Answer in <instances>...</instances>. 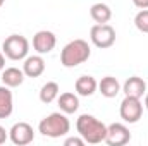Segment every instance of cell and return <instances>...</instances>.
I'll list each match as a JSON object with an SVG mask.
<instances>
[{"label": "cell", "instance_id": "10", "mask_svg": "<svg viewBox=\"0 0 148 146\" xmlns=\"http://www.w3.org/2000/svg\"><path fill=\"white\" fill-rule=\"evenodd\" d=\"M122 91H124L126 96L141 98V96H145V93H147V83H145L141 77H138V76H131V77L126 79V83H124V86H122Z\"/></svg>", "mask_w": 148, "mask_h": 146}, {"label": "cell", "instance_id": "14", "mask_svg": "<svg viewBox=\"0 0 148 146\" xmlns=\"http://www.w3.org/2000/svg\"><path fill=\"white\" fill-rule=\"evenodd\" d=\"M98 91L102 93V96L105 98H115L121 93V83L117 81V77L105 76L102 77V81L98 83Z\"/></svg>", "mask_w": 148, "mask_h": 146}, {"label": "cell", "instance_id": "23", "mask_svg": "<svg viewBox=\"0 0 148 146\" xmlns=\"http://www.w3.org/2000/svg\"><path fill=\"white\" fill-rule=\"evenodd\" d=\"M5 69V55H3V52H0V71H3Z\"/></svg>", "mask_w": 148, "mask_h": 146}, {"label": "cell", "instance_id": "6", "mask_svg": "<svg viewBox=\"0 0 148 146\" xmlns=\"http://www.w3.org/2000/svg\"><path fill=\"white\" fill-rule=\"evenodd\" d=\"M90 38L97 48L105 50L115 43V29L110 24H95L90 31Z\"/></svg>", "mask_w": 148, "mask_h": 146}, {"label": "cell", "instance_id": "8", "mask_svg": "<svg viewBox=\"0 0 148 146\" xmlns=\"http://www.w3.org/2000/svg\"><path fill=\"white\" fill-rule=\"evenodd\" d=\"M131 141V132L129 129L121 124V122H114L110 126H107V138L105 143L109 146H124Z\"/></svg>", "mask_w": 148, "mask_h": 146}, {"label": "cell", "instance_id": "3", "mask_svg": "<svg viewBox=\"0 0 148 146\" xmlns=\"http://www.w3.org/2000/svg\"><path fill=\"white\" fill-rule=\"evenodd\" d=\"M69 129H71V122L64 112H53V113L47 115L45 119H41V122L38 124V131L43 136L52 138V139L66 136L69 132Z\"/></svg>", "mask_w": 148, "mask_h": 146}, {"label": "cell", "instance_id": "18", "mask_svg": "<svg viewBox=\"0 0 148 146\" xmlns=\"http://www.w3.org/2000/svg\"><path fill=\"white\" fill-rule=\"evenodd\" d=\"M59 95H60V88H59V84L55 83V81H48V83H45L43 86H41V89H40V100L43 102V103H52V102H55L57 98H59Z\"/></svg>", "mask_w": 148, "mask_h": 146}, {"label": "cell", "instance_id": "9", "mask_svg": "<svg viewBox=\"0 0 148 146\" xmlns=\"http://www.w3.org/2000/svg\"><path fill=\"white\" fill-rule=\"evenodd\" d=\"M55 45H57V36L52 31L41 29V31H38L36 35L33 36V48L36 50V53H40V55L50 53L55 48Z\"/></svg>", "mask_w": 148, "mask_h": 146}, {"label": "cell", "instance_id": "12", "mask_svg": "<svg viewBox=\"0 0 148 146\" xmlns=\"http://www.w3.org/2000/svg\"><path fill=\"white\" fill-rule=\"evenodd\" d=\"M74 89L79 96H91L98 89V83L93 76H81L74 83Z\"/></svg>", "mask_w": 148, "mask_h": 146}, {"label": "cell", "instance_id": "24", "mask_svg": "<svg viewBox=\"0 0 148 146\" xmlns=\"http://www.w3.org/2000/svg\"><path fill=\"white\" fill-rule=\"evenodd\" d=\"M145 108L148 110V93H145Z\"/></svg>", "mask_w": 148, "mask_h": 146}, {"label": "cell", "instance_id": "7", "mask_svg": "<svg viewBox=\"0 0 148 146\" xmlns=\"http://www.w3.org/2000/svg\"><path fill=\"white\" fill-rule=\"evenodd\" d=\"M9 139L16 146H26L33 143L35 139V131L28 122H17L10 127L9 131Z\"/></svg>", "mask_w": 148, "mask_h": 146}, {"label": "cell", "instance_id": "21", "mask_svg": "<svg viewBox=\"0 0 148 146\" xmlns=\"http://www.w3.org/2000/svg\"><path fill=\"white\" fill-rule=\"evenodd\" d=\"M7 138H9V131H5V127L0 126V145H3L7 141Z\"/></svg>", "mask_w": 148, "mask_h": 146}, {"label": "cell", "instance_id": "4", "mask_svg": "<svg viewBox=\"0 0 148 146\" xmlns=\"http://www.w3.org/2000/svg\"><path fill=\"white\" fill-rule=\"evenodd\" d=\"M2 52L10 60H24L29 52V41L23 35H10L3 40Z\"/></svg>", "mask_w": 148, "mask_h": 146}, {"label": "cell", "instance_id": "15", "mask_svg": "<svg viewBox=\"0 0 148 146\" xmlns=\"http://www.w3.org/2000/svg\"><path fill=\"white\" fill-rule=\"evenodd\" d=\"M14 110V98H12V91L9 86H0V119H7L10 117Z\"/></svg>", "mask_w": 148, "mask_h": 146}, {"label": "cell", "instance_id": "16", "mask_svg": "<svg viewBox=\"0 0 148 146\" xmlns=\"http://www.w3.org/2000/svg\"><path fill=\"white\" fill-rule=\"evenodd\" d=\"M90 16L91 19L97 23V24H107L112 19V9L107 5V3H93L91 9H90Z\"/></svg>", "mask_w": 148, "mask_h": 146}, {"label": "cell", "instance_id": "20", "mask_svg": "<svg viewBox=\"0 0 148 146\" xmlns=\"http://www.w3.org/2000/svg\"><path fill=\"white\" fill-rule=\"evenodd\" d=\"M84 145V139L79 136V138H67L64 141V146H83Z\"/></svg>", "mask_w": 148, "mask_h": 146}, {"label": "cell", "instance_id": "25", "mask_svg": "<svg viewBox=\"0 0 148 146\" xmlns=\"http://www.w3.org/2000/svg\"><path fill=\"white\" fill-rule=\"evenodd\" d=\"M3 3H5V0H0V7H2V5H3Z\"/></svg>", "mask_w": 148, "mask_h": 146}, {"label": "cell", "instance_id": "17", "mask_svg": "<svg viewBox=\"0 0 148 146\" xmlns=\"http://www.w3.org/2000/svg\"><path fill=\"white\" fill-rule=\"evenodd\" d=\"M57 103H59V108H60V112H64L66 115L74 113V112H77V108H79V98H77V95L69 93V91H67V93L59 95Z\"/></svg>", "mask_w": 148, "mask_h": 146}, {"label": "cell", "instance_id": "19", "mask_svg": "<svg viewBox=\"0 0 148 146\" xmlns=\"http://www.w3.org/2000/svg\"><path fill=\"white\" fill-rule=\"evenodd\" d=\"M134 26H136L138 31L148 33V9H141L134 16Z\"/></svg>", "mask_w": 148, "mask_h": 146}, {"label": "cell", "instance_id": "11", "mask_svg": "<svg viewBox=\"0 0 148 146\" xmlns=\"http://www.w3.org/2000/svg\"><path fill=\"white\" fill-rule=\"evenodd\" d=\"M23 71L26 74V77H40L45 72V60H43V57L40 53L26 57L24 64H23Z\"/></svg>", "mask_w": 148, "mask_h": 146}, {"label": "cell", "instance_id": "5", "mask_svg": "<svg viewBox=\"0 0 148 146\" xmlns=\"http://www.w3.org/2000/svg\"><path fill=\"white\" fill-rule=\"evenodd\" d=\"M119 115L126 124H136L143 115L141 98L124 96V100L121 102V107H119Z\"/></svg>", "mask_w": 148, "mask_h": 146}, {"label": "cell", "instance_id": "1", "mask_svg": "<svg viewBox=\"0 0 148 146\" xmlns=\"http://www.w3.org/2000/svg\"><path fill=\"white\" fill-rule=\"evenodd\" d=\"M76 129H77V134L84 139V143H90V145L103 143L107 138V126L90 113L79 115V119L76 120Z\"/></svg>", "mask_w": 148, "mask_h": 146}, {"label": "cell", "instance_id": "13", "mask_svg": "<svg viewBox=\"0 0 148 146\" xmlns=\"http://www.w3.org/2000/svg\"><path fill=\"white\" fill-rule=\"evenodd\" d=\"M24 77L26 74L23 69H17V67H7L2 71V83L9 88H17L24 83Z\"/></svg>", "mask_w": 148, "mask_h": 146}, {"label": "cell", "instance_id": "2", "mask_svg": "<svg viewBox=\"0 0 148 146\" xmlns=\"http://www.w3.org/2000/svg\"><path fill=\"white\" fill-rule=\"evenodd\" d=\"M90 55H91V48H90L88 41L77 38V40L69 41L62 48V52H60V64L64 67H67V69L77 67V65L84 64L90 59Z\"/></svg>", "mask_w": 148, "mask_h": 146}, {"label": "cell", "instance_id": "22", "mask_svg": "<svg viewBox=\"0 0 148 146\" xmlns=\"http://www.w3.org/2000/svg\"><path fill=\"white\" fill-rule=\"evenodd\" d=\"M133 3L138 9H148V0H133Z\"/></svg>", "mask_w": 148, "mask_h": 146}]
</instances>
